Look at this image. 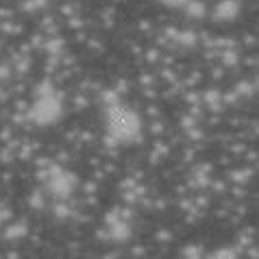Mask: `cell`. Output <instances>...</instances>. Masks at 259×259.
Returning <instances> with one entry per match:
<instances>
[{
    "instance_id": "obj_1",
    "label": "cell",
    "mask_w": 259,
    "mask_h": 259,
    "mask_svg": "<svg viewBox=\"0 0 259 259\" xmlns=\"http://www.w3.org/2000/svg\"><path fill=\"white\" fill-rule=\"evenodd\" d=\"M109 131L116 135L118 140H133L140 131L138 113L131 109H122V107L113 109L109 116Z\"/></svg>"
}]
</instances>
